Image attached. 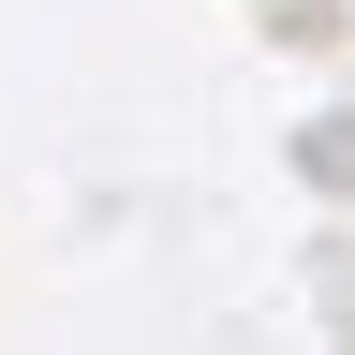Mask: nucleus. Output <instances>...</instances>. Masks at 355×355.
<instances>
[]
</instances>
